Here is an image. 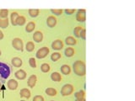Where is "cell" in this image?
I'll list each match as a JSON object with an SVG mask.
<instances>
[{
  "label": "cell",
  "mask_w": 135,
  "mask_h": 101,
  "mask_svg": "<svg viewBox=\"0 0 135 101\" xmlns=\"http://www.w3.org/2000/svg\"><path fill=\"white\" fill-rule=\"evenodd\" d=\"M11 73L9 66L4 62H0V82L4 83Z\"/></svg>",
  "instance_id": "6da1fadb"
},
{
  "label": "cell",
  "mask_w": 135,
  "mask_h": 101,
  "mask_svg": "<svg viewBox=\"0 0 135 101\" xmlns=\"http://www.w3.org/2000/svg\"><path fill=\"white\" fill-rule=\"evenodd\" d=\"M74 72V73L78 76H84L85 74L86 69H85V64L82 61H76L73 65Z\"/></svg>",
  "instance_id": "7a4b0ae2"
},
{
  "label": "cell",
  "mask_w": 135,
  "mask_h": 101,
  "mask_svg": "<svg viewBox=\"0 0 135 101\" xmlns=\"http://www.w3.org/2000/svg\"><path fill=\"white\" fill-rule=\"evenodd\" d=\"M74 91V87L71 84H65L61 89V94L63 96H67L73 93Z\"/></svg>",
  "instance_id": "3957f363"
},
{
  "label": "cell",
  "mask_w": 135,
  "mask_h": 101,
  "mask_svg": "<svg viewBox=\"0 0 135 101\" xmlns=\"http://www.w3.org/2000/svg\"><path fill=\"white\" fill-rule=\"evenodd\" d=\"M48 53H49V49L45 47H42L41 49H39V50L37 51L36 56L37 58L41 59V58H44V57H47Z\"/></svg>",
  "instance_id": "277c9868"
},
{
  "label": "cell",
  "mask_w": 135,
  "mask_h": 101,
  "mask_svg": "<svg viewBox=\"0 0 135 101\" xmlns=\"http://www.w3.org/2000/svg\"><path fill=\"white\" fill-rule=\"evenodd\" d=\"M13 47L18 51H23V42L19 38H14L12 41Z\"/></svg>",
  "instance_id": "5b68a950"
},
{
  "label": "cell",
  "mask_w": 135,
  "mask_h": 101,
  "mask_svg": "<svg viewBox=\"0 0 135 101\" xmlns=\"http://www.w3.org/2000/svg\"><path fill=\"white\" fill-rule=\"evenodd\" d=\"M85 9H79L78 12L76 14V19L78 20L79 22H84L85 21Z\"/></svg>",
  "instance_id": "8992f818"
},
{
  "label": "cell",
  "mask_w": 135,
  "mask_h": 101,
  "mask_svg": "<svg viewBox=\"0 0 135 101\" xmlns=\"http://www.w3.org/2000/svg\"><path fill=\"white\" fill-rule=\"evenodd\" d=\"M51 47H53V49H54V50H61V49L64 47V44H63V42L60 40H54L53 42Z\"/></svg>",
  "instance_id": "52a82bcc"
},
{
  "label": "cell",
  "mask_w": 135,
  "mask_h": 101,
  "mask_svg": "<svg viewBox=\"0 0 135 101\" xmlns=\"http://www.w3.org/2000/svg\"><path fill=\"white\" fill-rule=\"evenodd\" d=\"M18 87V83L17 81L14 79H10L8 81V88L10 89V90H15Z\"/></svg>",
  "instance_id": "ba28073f"
},
{
  "label": "cell",
  "mask_w": 135,
  "mask_h": 101,
  "mask_svg": "<svg viewBox=\"0 0 135 101\" xmlns=\"http://www.w3.org/2000/svg\"><path fill=\"white\" fill-rule=\"evenodd\" d=\"M57 24V19L54 16H49L47 19V25H48L49 27L53 28Z\"/></svg>",
  "instance_id": "9c48e42d"
},
{
  "label": "cell",
  "mask_w": 135,
  "mask_h": 101,
  "mask_svg": "<svg viewBox=\"0 0 135 101\" xmlns=\"http://www.w3.org/2000/svg\"><path fill=\"white\" fill-rule=\"evenodd\" d=\"M28 85L29 87L33 88L36 83V75H31V76L28 78Z\"/></svg>",
  "instance_id": "30bf717a"
},
{
  "label": "cell",
  "mask_w": 135,
  "mask_h": 101,
  "mask_svg": "<svg viewBox=\"0 0 135 101\" xmlns=\"http://www.w3.org/2000/svg\"><path fill=\"white\" fill-rule=\"evenodd\" d=\"M14 75H15L16 78H18L19 80L25 79V77H26V73H25V72L24 70H21V69H20V70H19V71H17Z\"/></svg>",
  "instance_id": "8fae6325"
},
{
  "label": "cell",
  "mask_w": 135,
  "mask_h": 101,
  "mask_svg": "<svg viewBox=\"0 0 135 101\" xmlns=\"http://www.w3.org/2000/svg\"><path fill=\"white\" fill-rule=\"evenodd\" d=\"M43 39V35L41 32L40 31H36V32L34 33L33 35V40H35L36 42H41Z\"/></svg>",
  "instance_id": "7c38bea8"
},
{
  "label": "cell",
  "mask_w": 135,
  "mask_h": 101,
  "mask_svg": "<svg viewBox=\"0 0 135 101\" xmlns=\"http://www.w3.org/2000/svg\"><path fill=\"white\" fill-rule=\"evenodd\" d=\"M19 18V14L18 13L16 12H14L11 14V16H10V19H11V23H12V25L14 26H15L17 25V19Z\"/></svg>",
  "instance_id": "4fadbf2b"
},
{
  "label": "cell",
  "mask_w": 135,
  "mask_h": 101,
  "mask_svg": "<svg viewBox=\"0 0 135 101\" xmlns=\"http://www.w3.org/2000/svg\"><path fill=\"white\" fill-rule=\"evenodd\" d=\"M22 63H23L22 60L20 58H19V57H14V58L12 59V64L16 68L21 67Z\"/></svg>",
  "instance_id": "5bb4252c"
},
{
  "label": "cell",
  "mask_w": 135,
  "mask_h": 101,
  "mask_svg": "<svg viewBox=\"0 0 135 101\" xmlns=\"http://www.w3.org/2000/svg\"><path fill=\"white\" fill-rule=\"evenodd\" d=\"M51 78L53 81H55V82H59V81H61L62 77L61 75L58 73H53L51 74Z\"/></svg>",
  "instance_id": "9a60e30c"
},
{
  "label": "cell",
  "mask_w": 135,
  "mask_h": 101,
  "mask_svg": "<svg viewBox=\"0 0 135 101\" xmlns=\"http://www.w3.org/2000/svg\"><path fill=\"white\" fill-rule=\"evenodd\" d=\"M35 28H36L35 23H34V22H30V23H28L27 25H26V27H25V30H26L27 32L30 33V32H32Z\"/></svg>",
  "instance_id": "2e32d148"
},
{
  "label": "cell",
  "mask_w": 135,
  "mask_h": 101,
  "mask_svg": "<svg viewBox=\"0 0 135 101\" xmlns=\"http://www.w3.org/2000/svg\"><path fill=\"white\" fill-rule=\"evenodd\" d=\"M70 68L68 65H63L61 67V72L65 75H68L70 73Z\"/></svg>",
  "instance_id": "e0dca14e"
},
{
  "label": "cell",
  "mask_w": 135,
  "mask_h": 101,
  "mask_svg": "<svg viewBox=\"0 0 135 101\" xmlns=\"http://www.w3.org/2000/svg\"><path fill=\"white\" fill-rule=\"evenodd\" d=\"M66 41V44L67 45H69V46H73V45H75L76 44V40L72 36H68L66 38L65 40Z\"/></svg>",
  "instance_id": "ac0fdd59"
},
{
  "label": "cell",
  "mask_w": 135,
  "mask_h": 101,
  "mask_svg": "<svg viewBox=\"0 0 135 101\" xmlns=\"http://www.w3.org/2000/svg\"><path fill=\"white\" fill-rule=\"evenodd\" d=\"M8 25V19H0V27L3 29L7 28Z\"/></svg>",
  "instance_id": "d6986e66"
},
{
  "label": "cell",
  "mask_w": 135,
  "mask_h": 101,
  "mask_svg": "<svg viewBox=\"0 0 135 101\" xmlns=\"http://www.w3.org/2000/svg\"><path fill=\"white\" fill-rule=\"evenodd\" d=\"M46 94H47V95H49V96H55V95L57 94V91L56 89H54L53 88H48L46 89Z\"/></svg>",
  "instance_id": "ffe728a7"
},
{
  "label": "cell",
  "mask_w": 135,
  "mask_h": 101,
  "mask_svg": "<svg viewBox=\"0 0 135 101\" xmlns=\"http://www.w3.org/2000/svg\"><path fill=\"white\" fill-rule=\"evenodd\" d=\"M25 49H26L27 51H32L35 49V45H34V43L32 41H29L26 43Z\"/></svg>",
  "instance_id": "44dd1931"
},
{
  "label": "cell",
  "mask_w": 135,
  "mask_h": 101,
  "mask_svg": "<svg viewBox=\"0 0 135 101\" xmlns=\"http://www.w3.org/2000/svg\"><path fill=\"white\" fill-rule=\"evenodd\" d=\"M20 95L25 98H30V92L27 88H23L20 91Z\"/></svg>",
  "instance_id": "7402d4cb"
},
{
  "label": "cell",
  "mask_w": 135,
  "mask_h": 101,
  "mask_svg": "<svg viewBox=\"0 0 135 101\" xmlns=\"http://www.w3.org/2000/svg\"><path fill=\"white\" fill-rule=\"evenodd\" d=\"M64 53H65V56H66V57H72V56H73V55L74 54V50L73 48L68 47V48H67V49L65 50Z\"/></svg>",
  "instance_id": "603a6c76"
},
{
  "label": "cell",
  "mask_w": 135,
  "mask_h": 101,
  "mask_svg": "<svg viewBox=\"0 0 135 101\" xmlns=\"http://www.w3.org/2000/svg\"><path fill=\"white\" fill-rule=\"evenodd\" d=\"M75 98L77 99H85V92L83 90H80L79 92L75 93Z\"/></svg>",
  "instance_id": "cb8c5ba5"
},
{
  "label": "cell",
  "mask_w": 135,
  "mask_h": 101,
  "mask_svg": "<svg viewBox=\"0 0 135 101\" xmlns=\"http://www.w3.org/2000/svg\"><path fill=\"white\" fill-rule=\"evenodd\" d=\"M25 23V18L24 16H19L18 19H17V25H24Z\"/></svg>",
  "instance_id": "d4e9b609"
},
{
  "label": "cell",
  "mask_w": 135,
  "mask_h": 101,
  "mask_svg": "<svg viewBox=\"0 0 135 101\" xmlns=\"http://www.w3.org/2000/svg\"><path fill=\"white\" fill-rule=\"evenodd\" d=\"M41 69L43 73H47L50 70V66L47 64V63H43V64L41 66Z\"/></svg>",
  "instance_id": "484cf974"
},
{
  "label": "cell",
  "mask_w": 135,
  "mask_h": 101,
  "mask_svg": "<svg viewBox=\"0 0 135 101\" xmlns=\"http://www.w3.org/2000/svg\"><path fill=\"white\" fill-rule=\"evenodd\" d=\"M8 11L7 9H2L0 11V19H7Z\"/></svg>",
  "instance_id": "4316f807"
},
{
  "label": "cell",
  "mask_w": 135,
  "mask_h": 101,
  "mask_svg": "<svg viewBox=\"0 0 135 101\" xmlns=\"http://www.w3.org/2000/svg\"><path fill=\"white\" fill-rule=\"evenodd\" d=\"M60 57H61V54L58 53V52H55L53 54H51V59L53 61V62H56V61L58 60Z\"/></svg>",
  "instance_id": "83f0119b"
},
{
  "label": "cell",
  "mask_w": 135,
  "mask_h": 101,
  "mask_svg": "<svg viewBox=\"0 0 135 101\" xmlns=\"http://www.w3.org/2000/svg\"><path fill=\"white\" fill-rule=\"evenodd\" d=\"M82 30H83L82 26H78V27H76L75 29H74V36H75L76 37H79V34H80V32H81Z\"/></svg>",
  "instance_id": "f1b7e54d"
},
{
  "label": "cell",
  "mask_w": 135,
  "mask_h": 101,
  "mask_svg": "<svg viewBox=\"0 0 135 101\" xmlns=\"http://www.w3.org/2000/svg\"><path fill=\"white\" fill-rule=\"evenodd\" d=\"M29 14L31 17H36L39 14V10L38 9H30L29 10Z\"/></svg>",
  "instance_id": "f546056e"
},
{
  "label": "cell",
  "mask_w": 135,
  "mask_h": 101,
  "mask_svg": "<svg viewBox=\"0 0 135 101\" xmlns=\"http://www.w3.org/2000/svg\"><path fill=\"white\" fill-rule=\"evenodd\" d=\"M29 64L31 68H36V60L35 58H33V57H31V58L29 59Z\"/></svg>",
  "instance_id": "4dcf8cb0"
},
{
  "label": "cell",
  "mask_w": 135,
  "mask_h": 101,
  "mask_svg": "<svg viewBox=\"0 0 135 101\" xmlns=\"http://www.w3.org/2000/svg\"><path fill=\"white\" fill-rule=\"evenodd\" d=\"M79 37H81L83 40H85V38H86V30H85V29H83V30H81V32H80V34H79Z\"/></svg>",
  "instance_id": "1f68e13d"
},
{
  "label": "cell",
  "mask_w": 135,
  "mask_h": 101,
  "mask_svg": "<svg viewBox=\"0 0 135 101\" xmlns=\"http://www.w3.org/2000/svg\"><path fill=\"white\" fill-rule=\"evenodd\" d=\"M51 13H53L54 14H56V15H60V14H62L63 13V10L62 9H51Z\"/></svg>",
  "instance_id": "d6a6232c"
},
{
  "label": "cell",
  "mask_w": 135,
  "mask_h": 101,
  "mask_svg": "<svg viewBox=\"0 0 135 101\" xmlns=\"http://www.w3.org/2000/svg\"><path fill=\"white\" fill-rule=\"evenodd\" d=\"M33 101H44V99L41 95H36V96L34 97Z\"/></svg>",
  "instance_id": "836d02e7"
},
{
  "label": "cell",
  "mask_w": 135,
  "mask_h": 101,
  "mask_svg": "<svg viewBox=\"0 0 135 101\" xmlns=\"http://www.w3.org/2000/svg\"><path fill=\"white\" fill-rule=\"evenodd\" d=\"M74 9H65V13L67 14H72L74 13Z\"/></svg>",
  "instance_id": "e575fe53"
},
{
  "label": "cell",
  "mask_w": 135,
  "mask_h": 101,
  "mask_svg": "<svg viewBox=\"0 0 135 101\" xmlns=\"http://www.w3.org/2000/svg\"><path fill=\"white\" fill-rule=\"evenodd\" d=\"M3 38H4V34H3L2 31L0 30V40H2Z\"/></svg>",
  "instance_id": "d590c367"
},
{
  "label": "cell",
  "mask_w": 135,
  "mask_h": 101,
  "mask_svg": "<svg viewBox=\"0 0 135 101\" xmlns=\"http://www.w3.org/2000/svg\"><path fill=\"white\" fill-rule=\"evenodd\" d=\"M2 87H3V85H2V83L0 82V91L2 90Z\"/></svg>",
  "instance_id": "8d00e7d4"
},
{
  "label": "cell",
  "mask_w": 135,
  "mask_h": 101,
  "mask_svg": "<svg viewBox=\"0 0 135 101\" xmlns=\"http://www.w3.org/2000/svg\"><path fill=\"white\" fill-rule=\"evenodd\" d=\"M75 101H85V99H76Z\"/></svg>",
  "instance_id": "74e56055"
},
{
  "label": "cell",
  "mask_w": 135,
  "mask_h": 101,
  "mask_svg": "<svg viewBox=\"0 0 135 101\" xmlns=\"http://www.w3.org/2000/svg\"><path fill=\"white\" fill-rule=\"evenodd\" d=\"M0 56H1V51H0Z\"/></svg>",
  "instance_id": "f35d334b"
},
{
  "label": "cell",
  "mask_w": 135,
  "mask_h": 101,
  "mask_svg": "<svg viewBox=\"0 0 135 101\" xmlns=\"http://www.w3.org/2000/svg\"><path fill=\"white\" fill-rule=\"evenodd\" d=\"M20 101H25V100H20Z\"/></svg>",
  "instance_id": "ab89813d"
},
{
  "label": "cell",
  "mask_w": 135,
  "mask_h": 101,
  "mask_svg": "<svg viewBox=\"0 0 135 101\" xmlns=\"http://www.w3.org/2000/svg\"><path fill=\"white\" fill-rule=\"evenodd\" d=\"M51 101H54V100H51Z\"/></svg>",
  "instance_id": "60d3db41"
}]
</instances>
